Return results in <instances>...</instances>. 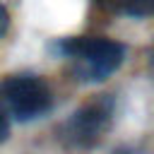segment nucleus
I'll return each instance as SVG.
<instances>
[{
	"mask_svg": "<svg viewBox=\"0 0 154 154\" xmlns=\"http://www.w3.org/2000/svg\"><path fill=\"white\" fill-rule=\"evenodd\" d=\"M0 108L14 123H31L53 108L51 84L34 72H17L0 79Z\"/></svg>",
	"mask_w": 154,
	"mask_h": 154,
	"instance_id": "7ed1b4c3",
	"label": "nucleus"
},
{
	"mask_svg": "<svg viewBox=\"0 0 154 154\" xmlns=\"http://www.w3.org/2000/svg\"><path fill=\"white\" fill-rule=\"evenodd\" d=\"M147 65H149V75H152V79H154V41H152L149 53H147Z\"/></svg>",
	"mask_w": 154,
	"mask_h": 154,
	"instance_id": "0eeeda50",
	"label": "nucleus"
},
{
	"mask_svg": "<svg viewBox=\"0 0 154 154\" xmlns=\"http://www.w3.org/2000/svg\"><path fill=\"white\" fill-rule=\"evenodd\" d=\"M7 29H10V12H7L5 2L0 0V38L7 34Z\"/></svg>",
	"mask_w": 154,
	"mask_h": 154,
	"instance_id": "423d86ee",
	"label": "nucleus"
},
{
	"mask_svg": "<svg viewBox=\"0 0 154 154\" xmlns=\"http://www.w3.org/2000/svg\"><path fill=\"white\" fill-rule=\"evenodd\" d=\"M101 12L130 19L154 17V0H91Z\"/></svg>",
	"mask_w": 154,
	"mask_h": 154,
	"instance_id": "20e7f679",
	"label": "nucleus"
},
{
	"mask_svg": "<svg viewBox=\"0 0 154 154\" xmlns=\"http://www.w3.org/2000/svg\"><path fill=\"white\" fill-rule=\"evenodd\" d=\"M10 125H12V120H10L7 113L0 108V144L7 140V135H10Z\"/></svg>",
	"mask_w": 154,
	"mask_h": 154,
	"instance_id": "39448f33",
	"label": "nucleus"
},
{
	"mask_svg": "<svg viewBox=\"0 0 154 154\" xmlns=\"http://www.w3.org/2000/svg\"><path fill=\"white\" fill-rule=\"evenodd\" d=\"M116 99L111 94H99L75 108L55 130L58 140L67 149H91L113 128Z\"/></svg>",
	"mask_w": 154,
	"mask_h": 154,
	"instance_id": "f03ea898",
	"label": "nucleus"
},
{
	"mask_svg": "<svg viewBox=\"0 0 154 154\" xmlns=\"http://www.w3.org/2000/svg\"><path fill=\"white\" fill-rule=\"evenodd\" d=\"M53 53L65 60L70 75L82 84L108 79L125 60V46L106 36H65L53 41Z\"/></svg>",
	"mask_w": 154,
	"mask_h": 154,
	"instance_id": "f257e3e1",
	"label": "nucleus"
}]
</instances>
